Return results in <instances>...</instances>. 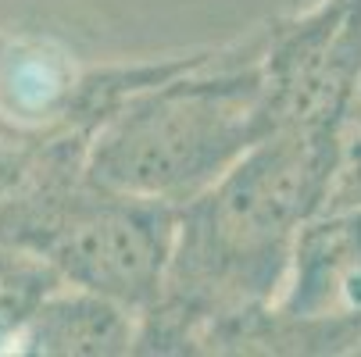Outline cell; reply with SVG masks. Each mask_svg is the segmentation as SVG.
Here are the masks:
<instances>
[{
  "label": "cell",
  "instance_id": "obj_1",
  "mask_svg": "<svg viewBox=\"0 0 361 357\" xmlns=\"http://www.w3.org/2000/svg\"><path fill=\"white\" fill-rule=\"evenodd\" d=\"M279 129L272 79L262 65L186 72L136 89L90 146L86 175L115 193L186 203Z\"/></svg>",
  "mask_w": 361,
  "mask_h": 357
},
{
  "label": "cell",
  "instance_id": "obj_2",
  "mask_svg": "<svg viewBox=\"0 0 361 357\" xmlns=\"http://www.w3.org/2000/svg\"><path fill=\"white\" fill-rule=\"evenodd\" d=\"M326 165L312 132H272L186 200L161 296L179 311L215 315V308L262 296L286 258V243L315 203ZM158 296V300H161Z\"/></svg>",
  "mask_w": 361,
  "mask_h": 357
},
{
  "label": "cell",
  "instance_id": "obj_3",
  "mask_svg": "<svg viewBox=\"0 0 361 357\" xmlns=\"http://www.w3.org/2000/svg\"><path fill=\"white\" fill-rule=\"evenodd\" d=\"M176 208L115 193L86 175V186H50L0 215V239L68 275L79 289L122 308L161 296L176 239Z\"/></svg>",
  "mask_w": 361,
  "mask_h": 357
},
{
  "label": "cell",
  "instance_id": "obj_4",
  "mask_svg": "<svg viewBox=\"0 0 361 357\" xmlns=\"http://www.w3.org/2000/svg\"><path fill=\"white\" fill-rule=\"evenodd\" d=\"M36 318V343L39 350L58 353H100L122 350L129 343V325L122 315V303L82 289V296L43 303Z\"/></svg>",
  "mask_w": 361,
  "mask_h": 357
}]
</instances>
